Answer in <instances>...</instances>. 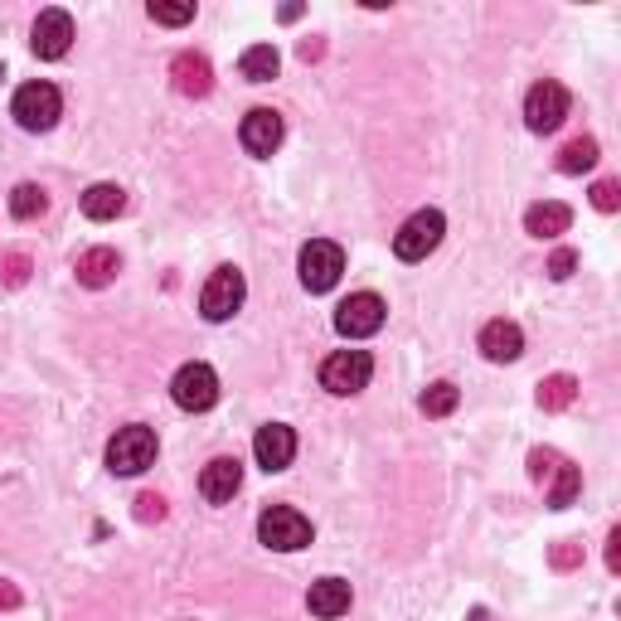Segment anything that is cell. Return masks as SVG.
I'll return each instance as SVG.
<instances>
[{"instance_id":"32","label":"cell","mask_w":621,"mask_h":621,"mask_svg":"<svg viewBox=\"0 0 621 621\" xmlns=\"http://www.w3.org/2000/svg\"><path fill=\"white\" fill-rule=\"evenodd\" d=\"M573 268H578V253H573V248H559V253L549 258V277H553V282H568V277H573Z\"/></svg>"},{"instance_id":"1","label":"cell","mask_w":621,"mask_h":621,"mask_svg":"<svg viewBox=\"0 0 621 621\" xmlns=\"http://www.w3.org/2000/svg\"><path fill=\"white\" fill-rule=\"evenodd\" d=\"M156 452H161V442H156V432L147 422L117 428V438L108 442V471L112 475H141L147 467H156Z\"/></svg>"},{"instance_id":"7","label":"cell","mask_w":621,"mask_h":621,"mask_svg":"<svg viewBox=\"0 0 621 621\" xmlns=\"http://www.w3.org/2000/svg\"><path fill=\"white\" fill-rule=\"evenodd\" d=\"M16 122L24 131H49L63 117V98H59V88L54 83H24L16 92Z\"/></svg>"},{"instance_id":"27","label":"cell","mask_w":621,"mask_h":621,"mask_svg":"<svg viewBox=\"0 0 621 621\" xmlns=\"http://www.w3.org/2000/svg\"><path fill=\"white\" fill-rule=\"evenodd\" d=\"M147 16H151L156 24H170V30H176V24H190V20H194V6H161V0H151Z\"/></svg>"},{"instance_id":"13","label":"cell","mask_w":621,"mask_h":621,"mask_svg":"<svg viewBox=\"0 0 621 621\" xmlns=\"http://www.w3.org/2000/svg\"><path fill=\"white\" fill-rule=\"evenodd\" d=\"M253 457L262 471H287L297 457V432L287 428V422H268V428H258L253 438Z\"/></svg>"},{"instance_id":"21","label":"cell","mask_w":621,"mask_h":621,"mask_svg":"<svg viewBox=\"0 0 621 621\" xmlns=\"http://www.w3.org/2000/svg\"><path fill=\"white\" fill-rule=\"evenodd\" d=\"M578 491H583V475H578L573 461H559V467L549 471V510H568L578 500Z\"/></svg>"},{"instance_id":"33","label":"cell","mask_w":621,"mask_h":621,"mask_svg":"<svg viewBox=\"0 0 621 621\" xmlns=\"http://www.w3.org/2000/svg\"><path fill=\"white\" fill-rule=\"evenodd\" d=\"M137 520L141 524H161L166 520V500L161 495H141L137 500Z\"/></svg>"},{"instance_id":"15","label":"cell","mask_w":621,"mask_h":621,"mask_svg":"<svg viewBox=\"0 0 621 621\" xmlns=\"http://www.w3.org/2000/svg\"><path fill=\"white\" fill-rule=\"evenodd\" d=\"M170 78H176L180 98H204V92L214 88V69H209V59L194 54V49L176 54V63H170Z\"/></svg>"},{"instance_id":"24","label":"cell","mask_w":621,"mask_h":621,"mask_svg":"<svg viewBox=\"0 0 621 621\" xmlns=\"http://www.w3.org/2000/svg\"><path fill=\"white\" fill-rule=\"evenodd\" d=\"M457 403H461V389L457 384H447V379H438V384H428L422 389V399H418V408L428 418H447V413H457Z\"/></svg>"},{"instance_id":"14","label":"cell","mask_w":621,"mask_h":621,"mask_svg":"<svg viewBox=\"0 0 621 621\" xmlns=\"http://www.w3.org/2000/svg\"><path fill=\"white\" fill-rule=\"evenodd\" d=\"M238 485H243V467H238V457H214L200 471V495L209 500V505H229V500L238 495Z\"/></svg>"},{"instance_id":"12","label":"cell","mask_w":621,"mask_h":621,"mask_svg":"<svg viewBox=\"0 0 621 621\" xmlns=\"http://www.w3.org/2000/svg\"><path fill=\"white\" fill-rule=\"evenodd\" d=\"M73 44V16L69 10H39L34 20V34H30V49L39 59H63Z\"/></svg>"},{"instance_id":"25","label":"cell","mask_w":621,"mask_h":621,"mask_svg":"<svg viewBox=\"0 0 621 621\" xmlns=\"http://www.w3.org/2000/svg\"><path fill=\"white\" fill-rule=\"evenodd\" d=\"M598 166V141L592 137H578V141H568L563 156H559V170L563 176H583V170Z\"/></svg>"},{"instance_id":"8","label":"cell","mask_w":621,"mask_h":621,"mask_svg":"<svg viewBox=\"0 0 621 621\" xmlns=\"http://www.w3.org/2000/svg\"><path fill=\"white\" fill-rule=\"evenodd\" d=\"M369 374H374V360H369V350H335L321 364V384L330 393H340V399H350V393L369 389Z\"/></svg>"},{"instance_id":"18","label":"cell","mask_w":621,"mask_h":621,"mask_svg":"<svg viewBox=\"0 0 621 621\" xmlns=\"http://www.w3.org/2000/svg\"><path fill=\"white\" fill-rule=\"evenodd\" d=\"M350 602H354V592H350L345 578H321V583H311V592H307L311 617H325V621L345 617V612H350Z\"/></svg>"},{"instance_id":"17","label":"cell","mask_w":621,"mask_h":621,"mask_svg":"<svg viewBox=\"0 0 621 621\" xmlns=\"http://www.w3.org/2000/svg\"><path fill=\"white\" fill-rule=\"evenodd\" d=\"M78 282L92 287V292H102V287L117 282V272H122V258H117V248H88L83 258L73 262Z\"/></svg>"},{"instance_id":"30","label":"cell","mask_w":621,"mask_h":621,"mask_svg":"<svg viewBox=\"0 0 621 621\" xmlns=\"http://www.w3.org/2000/svg\"><path fill=\"white\" fill-rule=\"evenodd\" d=\"M24 277H30V258H24V253L0 258V282H6V287H20Z\"/></svg>"},{"instance_id":"6","label":"cell","mask_w":621,"mask_h":621,"mask_svg":"<svg viewBox=\"0 0 621 621\" xmlns=\"http://www.w3.org/2000/svg\"><path fill=\"white\" fill-rule=\"evenodd\" d=\"M442 233H447V219L438 214V209H418V214L393 233V253H399L403 262H422L442 243Z\"/></svg>"},{"instance_id":"4","label":"cell","mask_w":621,"mask_h":621,"mask_svg":"<svg viewBox=\"0 0 621 621\" xmlns=\"http://www.w3.org/2000/svg\"><path fill=\"white\" fill-rule=\"evenodd\" d=\"M170 399H176L184 413H209L219 403V374L209 364H180L176 379H170Z\"/></svg>"},{"instance_id":"11","label":"cell","mask_w":621,"mask_h":621,"mask_svg":"<svg viewBox=\"0 0 621 621\" xmlns=\"http://www.w3.org/2000/svg\"><path fill=\"white\" fill-rule=\"evenodd\" d=\"M282 112H272V108H253L243 117V127H238V141H243V151L248 156H258V161H268V156L282 147Z\"/></svg>"},{"instance_id":"23","label":"cell","mask_w":621,"mask_h":621,"mask_svg":"<svg viewBox=\"0 0 621 621\" xmlns=\"http://www.w3.org/2000/svg\"><path fill=\"white\" fill-rule=\"evenodd\" d=\"M573 399H578V379L573 374H549L544 384H539V408H544V413H563Z\"/></svg>"},{"instance_id":"9","label":"cell","mask_w":621,"mask_h":621,"mask_svg":"<svg viewBox=\"0 0 621 621\" xmlns=\"http://www.w3.org/2000/svg\"><path fill=\"white\" fill-rule=\"evenodd\" d=\"M568 117V88L544 78V83L530 88V98H524V127L539 131V137H549V131H559Z\"/></svg>"},{"instance_id":"19","label":"cell","mask_w":621,"mask_h":621,"mask_svg":"<svg viewBox=\"0 0 621 621\" xmlns=\"http://www.w3.org/2000/svg\"><path fill=\"white\" fill-rule=\"evenodd\" d=\"M127 209V190L122 184H88L83 190V214L92 219V223H108V219H117Z\"/></svg>"},{"instance_id":"5","label":"cell","mask_w":621,"mask_h":621,"mask_svg":"<svg viewBox=\"0 0 621 621\" xmlns=\"http://www.w3.org/2000/svg\"><path fill=\"white\" fill-rule=\"evenodd\" d=\"M243 297H248L243 272H238V268H214V277H209L204 292H200L204 321H233V315L243 311Z\"/></svg>"},{"instance_id":"26","label":"cell","mask_w":621,"mask_h":621,"mask_svg":"<svg viewBox=\"0 0 621 621\" xmlns=\"http://www.w3.org/2000/svg\"><path fill=\"white\" fill-rule=\"evenodd\" d=\"M49 209V194L39 190V184H16V194H10V214L16 219H39Z\"/></svg>"},{"instance_id":"34","label":"cell","mask_w":621,"mask_h":621,"mask_svg":"<svg viewBox=\"0 0 621 621\" xmlns=\"http://www.w3.org/2000/svg\"><path fill=\"white\" fill-rule=\"evenodd\" d=\"M607 568H612V573H621V530L607 534Z\"/></svg>"},{"instance_id":"3","label":"cell","mask_w":621,"mask_h":621,"mask_svg":"<svg viewBox=\"0 0 621 621\" xmlns=\"http://www.w3.org/2000/svg\"><path fill=\"white\" fill-rule=\"evenodd\" d=\"M340 272H345V248L330 243V238H311L307 248H301V287H307L311 297L330 292V287L340 282Z\"/></svg>"},{"instance_id":"36","label":"cell","mask_w":621,"mask_h":621,"mask_svg":"<svg viewBox=\"0 0 621 621\" xmlns=\"http://www.w3.org/2000/svg\"><path fill=\"white\" fill-rule=\"evenodd\" d=\"M321 49H325L321 39H307V44H301V59H307V63H311V59H321Z\"/></svg>"},{"instance_id":"2","label":"cell","mask_w":621,"mask_h":621,"mask_svg":"<svg viewBox=\"0 0 621 621\" xmlns=\"http://www.w3.org/2000/svg\"><path fill=\"white\" fill-rule=\"evenodd\" d=\"M258 539L277 553H297V549L311 544V520L292 505H272V510L258 514Z\"/></svg>"},{"instance_id":"20","label":"cell","mask_w":621,"mask_h":621,"mask_svg":"<svg viewBox=\"0 0 621 621\" xmlns=\"http://www.w3.org/2000/svg\"><path fill=\"white\" fill-rule=\"evenodd\" d=\"M568 223H573V209L559 204V200H544L524 214V229H530L534 238H559V233H568Z\"/></svg>"},{"instance_id":"10","label":"cell","mask_w":621,"mask_h":621,"mask_svg":"<svg viewBox=\"0 0 621 621\" xmlns=\"http://www.w3.org/2000/svg\"><path fill=\"white\" fill-rule=\"evenodd\" d=\"M384 315H389V307L374 292H354L350 301H340L335 307V330L345 340H364V335H374V330L384 325Z\"/></svg>"},{"instance_id":"29","label":"cell","mask_w":621,"mask_h":621,"mask_svg":"<svg viewBox=\"0 0 621 621\" xmlns=\"http://www.w3.org/2000/svg\"><path fill=\"white\" fill-rule=\"evenodd\" d=\"M559 461H563V457L553 452V447H534V452H530V475H534L539 485H544V481H549V471L559 467Z\"/></svg>"},{"instance_id":"31","label":"cell","mask_w":621,"mask_h":621,"mask_svg":"<svg viewBox=\"0 0 621 621\" xmlns=\"http://www.w3.org/2000/svg\"><path fill=\"white\" fill-rule=\"evenodd\" d=\"M592 204H598L602 214H612V209L621 204V184L617 180H598V184H592Z\"/></svg>"},{"instance_id":"16","label":"cell","mask_w":621,"mask_h":621,"mask_svg":"<svg viewBox=\"0 0 621 621\" xmlns=\"http://www.w3.org/2000/svg\"><path fill=\"white\" fill-rule=\"evenodd\" d=\"M481 354L491 364H510V360H520L524 354V330L514 325V321H491L481 330Z\"/></svg>"},{"instance_id":"22","label":"cell","mask_w":621,"mask_h":621,"mask_svg":"<svg viewBox=\"0 0 621 621\" xmlns=\"http://www.w3.org/2000/svg\"><path fill=\"white\" fill-rule=\"evenodd\" d=\"M238 69H243L248 83H272L277 69H282V59H277V49H272V44H253V49H243Z\"/></svg>"},{"instance_id":"28","label":"cell","mask_w":621,"mask_h":621,"mask_svg":"<svg viewBox=\"0 0 621 621\" xmlns=\"http://www.w3.org/2000/svg\"><path fill=\"white\" fill-rule=\"evenodd\" d=\"M549 563L559 568V573H568V568L583 563V544H578V539H559V544H553V553H549Z\"/></svg>"},{"instance_id":"35","label":"cell","mask_w":621,"mask_h":621,"mask_svg":"<svg viewBox=\"0 0 621 621\" xmlns=\"http://www.w3.org/2000/svg\"><path fill=\"white\" fill-rule=\"evenodd\" d=\"M0 607H6V612H16V607H20V588L6 583V578H0Z\"/></svg>"}]
</instances>
